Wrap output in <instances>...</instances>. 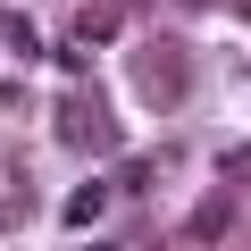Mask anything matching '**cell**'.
Masks as SVG:
<instances>
[{
  "instance_id": "6da1fadb",
  "label": "cell",
  "mask_w": 251,
  "mask_h": 251,
  "mask_svg": "<svg viewBox=\"0 0 251 251\" xmlns=\"http://www.w3.org/2000/svg\"><path fill=\"white\" fill-rule=\"evenodd\" d=\"M59 143H67V151H92V159L117 151V117L100 109V92H67V100H59Z\"/></svg>"
},
{
  "instance_id": "7a4b0ae2",
  "label": "cell",
  "mask_w": 251,
  "mask_h": 251,
  "mask_svg": "<svg viewBox=\"0 0 251 251\" xmlns=\"http://www.w3.org/2000/svg\"><path fill=\"white\" fill-rule=\"evenodd\" d=\"M134 84H143V100H184V84H193V67H184V50L176 42H143L134 50Z\"/></svg>"
},
{
  "instance_id": "277c9868",
  "label": "cell",
  "mask_w": 251,
  "mask_h": 251,
  "mask_svg": "<svg viewBox=\"0 0 251 251\" xmlns=\"http://www.w3.org/2000/svg\"><path fill=\"white\" fill-rule=\"evenodd\" d=\"M100 209H109V193H100V184H75V193H67V226H92Z\"/></svg>"
},
{
  "instance_id": "8992f818",
  "label": "cell",
  "mask_w": 251,
  "mask_h": 251,
  "mask_svg": "<svg viewBox=\"0 0 251 251\" xmlns=\"http://www.w3.org/2000/svg\"><path fill=\"white\" fill-rule=\"evenodd\" d=\"M201 9H251V0H201Z\"/></svg>"
},
{
  "instance_id": "3957f363",
  "label": "cell",
  "mask_w": 251,
  "mask_h": 251,
  "mask_svg": "<svg viewBox=\"0 0 251 251\" xmlns=\"http://www.w3.org/2000/svg\"><path fill=\"white\" fill-rule=\"evenodd\" d=\"M126 34V0H84L75 9V42H117Z\"/></svg>"
},
{
  "instance_id": "5b68a950",
  "label": "cell",
  "mask_w": 251,
  "mask_h": 251,
  "mask_svg": "<svg viewBox=\"0 0 251 251\" xmlns=\"http://www.w3.org/2000/svg\"><path fill=\"white\" fill-rule=\"evenodd\" d=\"M226 218H234V201L218 193V201H201V218H193V243H218L226 234Z\"/></svg>"
}]
</instances>
